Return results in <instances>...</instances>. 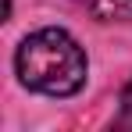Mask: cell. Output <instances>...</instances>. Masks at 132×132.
I'll return each instance as SVG.
<instances>
[{
    "label": "cell",
    "instance_id": "cell-1",
    "mask_svg": "<svg viewBox=\"0 0 132 132\" xmlns=\"http://www.w3.org/2000/svg\"><path fill=\"white\" fill-rule=\"evenodd\" d=\"M14 68L22 86L43 96H75L89 75L86 50L64 29H36L25 36L14 54Z\"/></svg>",
    "mask_w": 132,
    "mask_h": 132
},
{
    "label": "cell",
    "instance_id": "cell-2",
    "mask_svg": "<svg viewBox=\"0 0 132 132\" xmlns=\"http://www.w3.org/2000/svg\"><path fill=\"white\" fill-rule=\"evenodd\" d=\"M100 22H132V0H79Z\"/></svg>",
    "mask_w": 132,
    "mask_h": 132
}]
</instances>
